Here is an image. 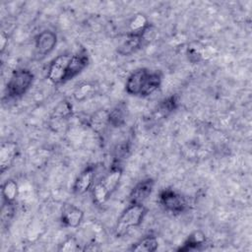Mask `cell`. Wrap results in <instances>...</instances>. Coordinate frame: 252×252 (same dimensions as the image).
<instances>
[{"label": "cell", "instance_id": "6da1fadb", "mask_svg": "<svg viewBox=\"0 0 252 252\" xmlns=\"http://www.w3.org/2000/svg\"><path fill=\"white\" fill-rule=\"evenodd\" d=\"M123 170L118 163H113L110 169L100 177L91 189L92 198L96 206H102L107 202L116 190L122 178Z\"/></svg>", "mask_w": 252, "mask_h": 252}, {"label": "cell", "instance_id": "7a4b0ae2", "mask_svg": "<svg viewBox=\"0 0 252 252\" xmlns=\"http://www.w3.org/2000/svg\"><path fill=\"white\" fill-rule=\"evenodd\" d=\"M147 213L148 210L143 204L130 203L116 220L114 227L115 235L121 237L130 229L138 227L143 222Z\"/></svg>", "mask_w": 252, "mask_h": 252}, {"label": "cell", "instance_id": "3957f363", "mask_svg": "<svg viewBox=\"0 0 252 252\" xmlns=\"http://www.w3.org/2000/svg\"><path fill=\"white\" fill-rule=\"evenodd\" d=\"M34 80L33 73L26 68H19L13 71L6 87L7 95L11 98H17L25 94Z\"/></svg>", "mask_w": 252, "mask_h": 252}, {"label": "cell", "instance_id": "277c9868", "mask_svg": "<svg viewBox=\"0 0 252 252\" xmlns=\"http://www.w3.org/2000/svg\"><path fill=\"white\" fill-rule=\"evenodd\" d=\"M158 202L166 212L173 215L182 214L187 209L185 197L170 188L162 189L159 192Z\"/></svg>", "mask_w": 252, "mask_h": 252}, {"label": "cell", "instance_id": "5b68a950", "mask_svg": "<svg viewBox=\"0 0 252 252\" xmlns=\"http://www.w3.org/2000/svg\"><path fill=\"white\" fill-rule=\"evenodd\" d=\"M72 54L62 53L55 57L49 64L47 70V79L54 85L65 84V76Z\"/></svg>", "mask_w": 252, "mask_h": 252}, {"label": "cell", "instance_id": "8992f818", "mask_svg": "<svg viewBox=\"0 0 252 252\" xmlns=\"http://www.w3.org/2000/svg\"><path fill=\"white\" fill-rule=\"evenodd\" d=\"M57 44V35L54 32L45 30L35 36L34 49L35 54L39 58H43L50 54Z\"/></svg>", "mask_w": 252, "mask_h": 252}, {"label": "cell", "instance_id": "52a82bcc", "mask_svg": "<svg viewBox=\"0 0 252 252\" xmlns=\"http://www.w3.org/2000/svg\"><path fill=\"white\" fill-rule=\"evenodd\" d=\"M95 171H96V166L94 164H91L85 167L81 171V173L77 176V178L73 183V186H72L73 193L76 195H83L86 192L90 191L94 184Z\"/></svg>", "mask_w": 252, "mask_h": 252}, {"label": "cell", "instance_id": "ba28073f", "mask_svg": "<svg viewBox=\"0 0 252 252\" xmlns=\"http://www.w3.org/2000/svg\"><path fill=\"white\" fill-rule=\"evenodd\" d=\"M89 64V55L86 49L81 48L76 53L72 54L67 73L65 76V83L77 77Z\"/></svg>", "mask_w": 252, "mask_h": 252}, {"label": "cell", "instance_id": "9c48e42d", "mask_svg": "<svg viewBox=\"0 0 252 252\" xmlns=\"http://www.w3.org/2000/svg\"><path fill=\"white\" fill-rule=\"evenodd\" d=\"M155 187V180L153 178H146L139 181L131 190L129 194L130 203L143 204L152 194Z\"/></svg>", "mask_w": 252, "mask_h": 252}, {"label": "cell", "instance_id": "30bf717a", "mask_svg": "<svg viewBox=\"0 0 252 252\" xmlns=\"http://www.w3.org/2000/svg\"><path fill=\"white\" fill-rule=\"evenodd\" d=\"M84 219V212L73 204H67L63 207L60 221L66 227H78Z\"/></svg>", "mask_w": 252, "mask_h": 252}, {"label": "cell", "instance_id": "8fae6325", "mask_svg": "<svg viewBox=\"0 0 252 252\" xmlns=\"http://www.w3.org/2000/svg\"><path fill=\"white\" fill-rule=\"evenodd\" d=\"M147 68H139L133 71L126 80L125 91L131 95H140L145 79L149 73Z\"/></svg>", "mask_w": 252, "mask_h": 252}, {"label": "cell", "instance_id": "7c38bea8", "mask_svg": "<svg viewBox=\"0 0 252 252\" xmlns=\"http://www.w3.org/2000/svg\"><path fill=\"white\" fill-rule=\"evenodd\" d=\"M18 145L15 142H4L0 148V172L4 173L14 163L18 155Z\"/></svg>", "mask_w": 252, "mask_h": 252}, {"label": "cell", "instance_id": "4fadbf2b", "mask_svg": "<svg viewBox=\"0 0 252 252\" xmlns=\"http://www.w3.org/2000/svg\"><path fill=\"white\" fill-rule=\"evenodd\" d=\"M143 34L128 32L126 34V37L122 40V42L118 46V49H117L118 53L123 56H128L138 51L145 42Z\"/></svg>", "mask_w": 252, "mask_h": 252}, {"label": "cell", "instance_id": "5bb4252c", "mask_svg": "<svg viewBox=\"0 0 252 252\" xmlns=\"http://www.w3.org/2000/svg\"><path fill=\"white\" fill-rule=\"evenodd\" d=\"M207 242L206 234L202 230H194L191 232L182 245L177 248V251L188 252V251H198L203 248Z\"/></svg>", "mask_w": 252, "mask_h": 252}, {"label": "cell", "instance_id": "9a60e30c", "mask_svg": "<svg viewBox=\"0 0 252 252\" xmlns=\"http://www.w3.org/2000/svg\"><path fill=\"white\" fill-rule=\"evenodd\" d=\"M161 82H162L161 73L159 71H151L150 70L145 79L140 96L145 97V96H149L152 94H154L160 87Z\"/></svg>", "mask_w": 252, "mask_h": 252}, {"label": "cell", "instance_id": "2e32d148", "mask_svg": "<svg viewBox=\"0 0 252 252\" xmlns=\"http://www.w3.org/2000/svg\"><path fill=\"white\" fill-rule=\"evenodd\" d=\"M127 117V105L124 102H120L115 105L107 114L106 120L112 127L118 128L125 124Z\"/></svg>", "mask_w": 252, "mask_h": 252}, {"label": "cell", "instance_id": "e0dca14e", "mask_svg": "<svg viewBox=\"0 0 252 252\" xmlns=\"http://www.w3.org/2000/svg\"><path fill=\"white\" fill-rule=\"evenodd\" d=\"M158 247V241L154 235H147L134 243L130 248L131 251L135 252H154Z\"/></svg>", "mask_w": 252, "mask_h": 252}, {"label": "cell", "instance_id": "ac0fdd59", "mask_svg": "<svg viewBox=\"0 0 252 252\" xmlns=\"http://www.w3.org/2000/svg\"><path fill=\"white\" fill-rule=\"evenodd\" d=\"M1 195L3 202L15 204V201L19 195V187L15 180L8 179L1 186Z\"/></svg>", "mask_w": 252, "mask_h": 252}, {"label": "cell", "instance_id": "d6986e66", "mask_svg": "<svg viewBox=\"0 0 252 252\" xmlns=\"http://www.w3.org/2000/svg\"><path fill=\"white\" fill-rule=\"evenodd\" d=\"M151 26L147 17L141 13L136 14L129 23V32L143 34L145 31Z\"/></svg>", "mask_w": 252, "mask_h": 252}, {"label": "cell", "instance_id": "ffe728a7", "mask_svg": "<svg viewBox=\"0 0 252 252\" xmlns=\"http://www.w3.org/2000/svg\"><path fill=\"white\" fill-rule=\"evenodd\" d=\"M94 93V86L91 83H82L77 86V88L74 91V98L78 101L85 100L87 97L91 96Z\"/></svg>", "mask_w": 252, "mask_h": 252}, {"label": "cell", "instance_id": "44dd1931", "mask_svg": "<svg viewBox=\"0 0 252 252\" xmlns=\"http://www.w3.org/2000/svg\"><path fill=\"white\" fill-rule=\"evenodd\" d=\"M72 115V104L64 99L60 101L53 110V117L55 119H67Z\"/></svg>", "mask_w": 252, "mask_h": 252}, {"label": "cell", "instance_id": "7402d4cb", "mask_svg": "<svg viewBox=\"0 0 252 252\" xmlns=\"http://www.w3.org/2000/svg\"><path fill=\"white\" fill-rule=\"evenodd\" d=\"M177 104L178 100L176 95H170L160 101V103L158 105V110L162 115H166L175 110L177 108Z\"/></svg>", "mask_w": 252, "mask_h": 252}, {"label": "cell", "instance_id": "603a6c76", "mask_svg": "<svg viewBox=\"0 0 252 252\" xmlns=\"http://www.w3.org/2000/svg\"><path fill=\"white\" fill-rule=\"evenodd\" d=\"M186 54L188 57V60L192 63H197L205 59L206 50L203 46H197V45H190L187 47Z\"/></svg>", "mask_w": 252, "mask_h": 252}, {"label": "cell", "instance_id": "cb8c5ba5", "mask_svg": "<svg viewBox=\"0 0 252 252\" xmlns=\"http://www.w3.org/2000/svg\"><path fill=\"white\" fill-rule=\"evenodd\" d=\"M15 216V204L3 202L1 207V224L2 226H8L9 222Z\"/></svg>", "mask_w": 252, "mask_h": 252}, {"label": "cell", "instance_id": "d4e9b609", "mask_svg": "<svg viewBox=\"0 0 252 252\" xmlns=\"http://www.w3.org/2000/svg\"><path fill=\"white\" fill-rule=\"evenodd\" d=\"M58 250L64 251V252H71V251H78L83 249L80 247V244L74 237H69L60 244Z\"/></svg>", "mask_w": 252, "mask_h": 252}, {"label": "cell", "instance_id": "484cf974", "mask_svg": "<svg viewBox=\"0 0 252 252\" xmlns=\"http://www.w3.org/2000/svg\"><path fill=\"white\" fill-rule=\"evenodd\" d=\"M0 49H1V52L4 51V49L6 48V46L8 45V36L2 32L1 33V37H0Z\"/></svg>", "mask_w": 252, "mask_h": 252}]
</instances>
